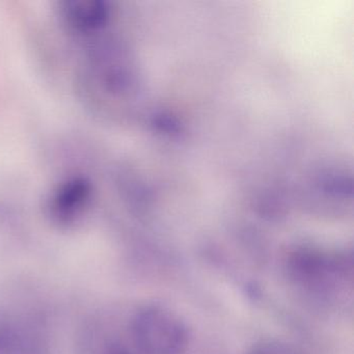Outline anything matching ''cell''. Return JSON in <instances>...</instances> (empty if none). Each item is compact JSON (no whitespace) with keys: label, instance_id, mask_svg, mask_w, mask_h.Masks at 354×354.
Returning <instances> with one entry per match:
<instances>
[{"label":"cell","instance_id":"cell-1","mask_svg":"<svg viewBox=\"0 0 354 354\" xmlns=\"http://www.w3.org/2000/svg\"><path fill=\"white\" fill-rule=\"evenodd\" d=\"M130 333L144 354H182L189 343L187 325L179 315L156 304L142 306L133 315Z\"/></svg>","mask_w":354,"mask_h":354},{"label":"cell","instance_id":"cell-2","mask_svg":"<svg viewBox=\"0 0 354 354\" xmlns=\"http://www.w3.org/2000/svg\"><path fill=\"white\" fill-rule=\"evenodd\" d=\"M0 354H53L44 323L32 317L0 318Z\"/></svg>","mask_w":354,"mask_h":354},{"label":"cell","instance_id":"cell-3","mask_svg":"<svg viewBox=\"0 0 354 354\" xmlns=\"http://www.w3.org/2000/svg\"><path fill=\"white\" fill-rule=\"evenodd\" d=\"M66 12L72 24L84 30L100 28L109 16V9L102 1H74L68 3Z\"/></svg>","mask_w":354,"mask_h":354},{"label":"cell","instance_id":"cell-4","mask_svg":"<svg viewBox=\"0 0 354 354\" xmlns=\"http://www.w3.org/2000/svg\"><path fill=\"white\" fill-rule=\"evenodd\" d=\"M84 183L72 184L66 192L57 196L55 204V215L61 223H70L77 214L78 209L86 198Z\"/></svg>","mask_w":354,"mask_h":354},{"label":"cell","instance_id":"cell-5","mask_svg":"<svg viewBox=\"0 0 354 354\" xmlns=\"http://www.w3.org/2000/svg\"><path fill=\"white\" fill-rule=\"evenodd\" d=\"M246 354H296L295 351L286 344L277 341L262 342L248 350Z\"/></svg>","mask_w":354,"mask_h":354},{"label":"cell","instance_id":"cell-6","mask_svg":"<svg viewBox=\"0 0 354 354\" xmlns=\"http://www.w3.org/2000/svg\"><path fill=\"white\" fill-rule=\"evenodd\" d=\"M101 354H133L131 350L125 345L118 341H109L104 344Z\"/></svg>","mask_w":354,"mask_h":354}]
</instances>
